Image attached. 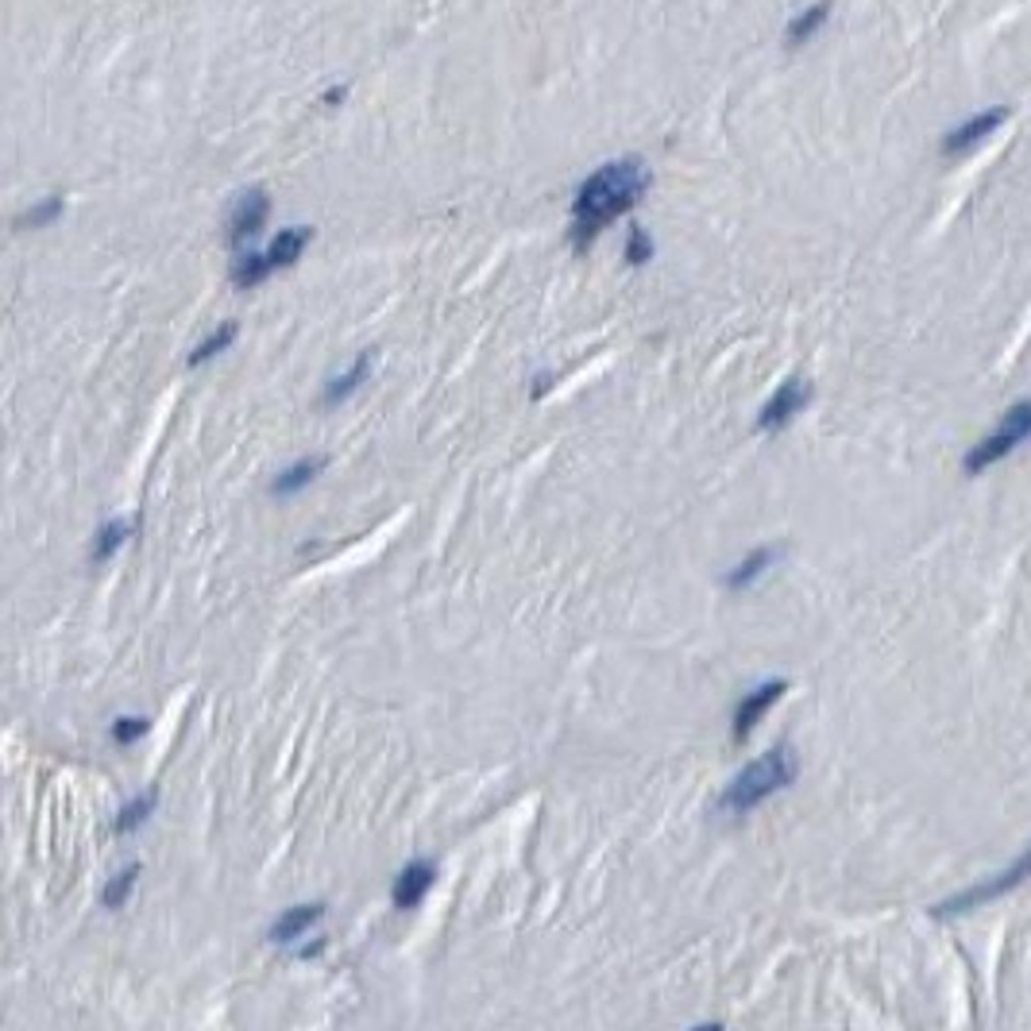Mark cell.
<instances>
[{
    "instance_id": "obj_9",
    "label": "cell",
    "mask_w": 1031,
    "mask_h": 1031,
    "mask_svg": "<svg viewBox=\"0 0 1031 1031\" xmlns=\"http://www.w3.org/2000/svg\"><path fill=\"white\" fill-rule=\"evenodd\" d=\"M437 881V866L425 858H414L410 866H402V873L394 877V889H390V904L399 911H410L425 901V893L433 889Z\"/></svg>"
},
{
    "instance_id": "obj_23",
    "label": "cell",
    "mask_w": 1031,
    "mask_h": 1031,
    "mask_svg": "<svg viewBox=\"0 0 1031 1031\" xmlns=\"http://www.w3.org/2000/svg\"><path fill=\"white\" fill-rule=\"evenodd\" d=\"M650 260H653V240H650V232L633 225V228H630V240H626V263H630V267H645Z\"/></svg>"
},
{
    "instance_id": "obj_16",
    "label": "cell",
    "mask_w": 1031,
    "mask_h": 1031,
    "mask_svg": "<svg viewBox=\"0 0 1031 1031\" xmlns=\"http://www.w3.org/2000/svg\"><path fill=\"white\" fill-rule=\"evenodd\" d=\"M827 16H831V0H815L812 9H804V12H800V16L789 24V35H784V43H789L792 51H796V47H804L807 39H812V35L827 24Z\"/></svg>"
},
{
    "instance_id": "obj_11",
    "label": "cell",
    "mask_w": 1031,
    "mask_h": 1031,
    "mask_svg": "<svg viewBox=\"0 0 1031 1031\" xmlns=\"http://www.w3.org/2000/svg\"><path fill=\"white\" fill-rule=\"evenodd\" d=\"M784 556V549L780 545H762V549H754V553L745 556L742 564H734L727 576H722V588L727 591H745V588H754L757 580H762L765 573H769L772 564Z\"/></svg>"
},
{
    "instance_id": "obj_5",
    "label": "cell",
    "mask_w": 1031,
    "mask_h": 1031,
    "mask_svg": "<svg viewBox=\"0 0 1031 1031\" xmlns=\"http://www.w3.org/2000/svg\"><path fill=\"white\" fill-rule=\"evenodd\" d=\"M812 382L800 379V375H792V379H784L777 390L769 394V402L762 406V414H757V433H780L784 425L792 422L796 414H804L807 402H812Z\"/></svg>"
},
{
    "instance_id": "obj_2",
    "label": "cell",
    "mask_w": 1031,
    "mask_h": 1031,
    "mask_svg": "<svg viewBox=\"0 0 1031 1031\" xmlns=\"http://www.w3.org/2000/svg\"><path fill=\"white\" fill-rule=\"evenodd\" d=\"M800 777V757L789 742L772 745L769 754H762L757 762H750L719 796L722 815H750L754 807H762L765 800H772L777 792L792 789Z\"/></svg>"
},
{
    "instance_id": "obj_12",
    "label": "cell",
    "mask_w": 1031,
    "mask_h": 1031,
    "mask_svg": "<svg viewBox=\"0 0 1031 1031\" xmlns=\"http://www.w3.org/2000/svg\"><path fill=\"white\" fill-rule=\"evenodd\" d=\"M325 464H329V456H302V460H294L287 472H278V476L271 479L267 494H275V499H290V494H298L302 487H310L313 479L322 476Z\"/></svg>"
},
{
    "instance_id": "obj_8",
    "label": "cell",
    "mask_w": 1031,
    "mask_h": 1031,
    "mask_svg": "<svg viewBox=\"0 0 1031 1031\" xmlns=\"http://www.w3.org/2000/svg\"><path fill=\"white\" fill-rule=\"evenodd\" d=\"M1005 121H1008V104H1001V109H985V113L970 116L966 124H958V128H951L943 136V155H966V151L978 148L981 139L993 136V131H997Z\"/></svg>"
},
{
    "instance_id": "obj_24",
    "label": "cell",
    "mask_w": 1031,
    "mask_h": 1031,
    "mask_svg": "<svg viewBox=\"0 0 1031 1031\" xmlns=\"http://www.w3.org/2000/svg\"><path fill=\"white\" fill-rule=\"evenodd\" d=\"M549 387H553V372H541L538 379H533V390H529V394H533V399H545Z\"/></svg>"
},
{
    "instance_id": "obj_6",
    "label": "cell",
    "mask_w": 1031,
    "mask_h": 1031,
    "mask_svg": "<svg viewBox=\"0 0 1031 1031\" xmlns=\"http://www.w3.org/2000/svg\"><path fill=\"white\" fill-rule=\"evenodd\" d=\"M267 213H271V198L263 186H252V190H243L240 198H236L232 213H228V243H232L236 252H240L252 236H260V228L267 225Z\"/></svg>"
},
{
    "instance_id": "obj_7",
    "label": "cell",
    "mask_w": 1031,
    "mask_h": 1031,
    "mask_svg": "<svg viewBox=\"0 0 1031 1031\" xmlns=\"http://www.w3.org/2000/svg\"><path fill=\"white\" fill-rule=\"evenodd\" d=\"M784 692H789V680H765V684H757L754 692H745L734 707V719H730V738L742 745L745 738L754 734L757 722L765 719V711H769Z\"/></svg>"
},
{
    "instance_id": "obj_3",
    "label": "cell",
    "mask_w": 1031,
    "mask_h": 1031,
    "mask_svg": "<svg viewBox=\"0 0 1031 1031\" xmlns=\"http://www.w3.org/2000/svg\"><path fill=\"white\" fill-rule=\"evenodd\" d=\"M1031 441V399L1016 402V406L1005 410L1001 425L989 437H981L970 452L963 456V472L966 476H981L985 468H993L997 460H1005L1008 452H1016L1020 444Z\"/></svg>"
},
{
    "instance_id": "obj_20",
    "label": "cell",
    "mask_w": 1031,
    "mask_h": 1031,
    "mask_svg": "<svg viewBox=\"0 0 1031 1031\" xmlns=\"http://www.w3.org/2000/svg\"><path fill=\"white\" fill-rule=\"evenodd\" d=\"M232 340H236V322H221V329H213V332H209V337L201 340V344H198V348H193V352H190V360H186V364H190V367H201V364H209V360H213V355H221V352H225V348L232 344Z\"/></svg>"
},
{
    "instance_id": "obj_10",
    "label": "cell",
    "mask_w": 1031,
    "mask_h": 1031,
    "mask_svg": "<svg viewBox=\"0 0 1031 1031\" xmlns=\"http://www.w3.org/2000/svg\"><path fill=\"white\" fill-rule=\"evenodd\" d=\"M325 919V901H313V904H294V908H287L282 916L271 923L267 939L275 946H290L294 939H302L305 931L313 928V923H322Z\"/></svg>"
},
{
    "instance_id": "obj_18",
    "label": "cell",
    "mask_w": 1031,
    "mask_h": 1031,
    "mask_svg": "<svg viewBox=\"0 0 1031 1031\" xmlns=\"http://www.w3.org/2000/svg\"><path fill=\"white\" fill-rule=\"evenodd\" d=\"M232 287L236 290H252V287H260L263 278L271 275V263H267V255L263 252H240L236 255V263H232Z\"/></svg>"
},
{
    "instance_id": "obj_14",
    "label": "cell",
    "mask_w": 1031,
    "mask_h": 1031,
    "mask_svg": "<svg viewBox=\"0 0 1031 1031\" xmlns=\"http://www.w3.org/2000/svg\"><path fill=\"white\" fill-rule=\"evenodd\" d=\"M136 526H139V518H113V521H104L101 529L93 533V545H89V564H109L116 556V549H124L128 545V538L136 533Z\"/></svg>"
},
{
    "instance_id": "obj_15",
    "label": "cell",
    "mask_w": 1031,
    "mask_h": 1031,
    "mask_svg": "<svg viewBox=\"0 0 1031 1031\" xmlns=\"http://www.w3.org/2000/svg\"><path fill=\"white\" fill-rule=\"evenodd\" d=\"M372 364H375V355H372V352H360V355H355V364L348 367L344 375H332V379L325 382L322 406H340V402L352 399L355 390H360V387L367 382V375H372Z\"/></svg>"
},
{
    "instance_id": "obj_22",
    "label": "cell",
    "mask_w": 1031,
    "mask_h": 1031,
    "mask_svg": "<svg viewBox=\"0 0 1031 1031\" xmlns=\"http://www.w3.org/2000/svg\"><path fill=\"white\" fill-rule=\"evenodd\" d=\"M148 730H151L148 715H121V719L113 722V730H109V738H113L116 745H136L139 738H148Z\"/></svg>"
},
{
    "instance_id": "obj_1",
    "label": "cell",
    "mask_w": 1031,
    "mask_h": 1031,
    "mask_svg": "<svg viewBox=\"0 0 1031 1031\" xmlns=\"http://www.w3.org/2000/svg\"><path fill=\"white\" fill-rule=\"evenodd\" d=\"M653 171L638 155L615 159V163H603L595 174H588L573 198V248L576 252H588L591 243L599 240L603 228H611L618 217H626L638 201L650 193Z\"/></svg>"
},
{
    "instance_id": "obj_13",
    "label": "cell",
    "mask_w": 1031,
    "mask_h": 1031,
    "mask_svg": "<svg viewBox=\"0 0 1031 1031\" xmlns=\"http://www.w3.org/2000/svg\"><path fill=\"white\" fill-rule=\"evenodd\" d=\"M313 240V228L310 225H294V228H282V232L275 236V240L267 243V263L271 271H282V267H294L298 260H302V252L310 248Z\"/></svg>"
},
{
    "instance_id": "obj_19",
    "label": "cell",
    "mask_w": 1031,
    "mask_h": 1031,
    "mask_svg": "<svg viewBox=\"0 0 1031 1031\" xmlns=\"http://www.w3.org/2000/svg\"><path fill=\"white\" fill-rule=\"evenodd\" d=\"M155 807H159V789L143 792V796H136L128 807H121V815H116V823H113V831H116V834L139 831V827H143V823L151 819V815H155Z\"/></svg>"
},
{
    "instance_id": "obj_25",
    "label": "cell",
    "mask_w": 1031,
    "mask_h": 1031,
    "mask_svg": "<svg viewBox=\"0 0 1031 1031\" xmlns=\"http://www.w3.org/2000/svg\"><path fill=\"white\" fill-rule=\"evenodd\" d=\"M325 101H329V104L344 101V86H340V89H329V93H325Z\"/></svg>"
},
{
    "instance_id": "obj_17",
    "label": "cell",
    "mask_w": 1031,
    "mask_h": 1031,
    "mask_svg": "<svg viewBox=\"0 0 1031 1031\" xmlns=\"http://www.w3.org/2000/svg\"><path fill=\"white\" fill-rule=\"evenodd\" d=\"M139 873H143V866H139V862H131V866H124L116 877H109V884L101 889V904H104V908H109V911L124 908V904L131 901V893H136Z\"/></svg>"
},
{
    "instance_id": "obj_4",
    "label": "cell",
    "mask_w": 1031,
    "mask_h": 1031,
    "mask_svg": "<svg viewBox=\"0 0 1031 1031\" xmlns=\"http://www.w3.org/2000/svg\"><path fill=\"white\" fill-rule=\"evenodd\" d=\"M1031 877V846L1023 850L1020 858L1013 862V866L1005 869V873L989 877V881L973 884V889H966V893L951 896V901H943L939 908H931V916H958V911H970V908H981V904L997 901V896H1008L1013 889H1020L1023 881Z\"/></svg>"
},
{
    "instance_id": "obj_21",
    "label": "cell",
    "mask_w": 1031,
    "mask_h": 1031,
    "mask_svg": "<svg viewBox=\"0 0 1031 1031\" xmlns=\"http://www.w3.org/2000/svg\"><path fill=\"white\" fill-rule=\"evenodd\" d=\"M62 209H66V201H62L59 193H51V198H43L35 209H27L24 217L16 221V228H47L62 217Z\"/></svg>"
}]
</instances>
